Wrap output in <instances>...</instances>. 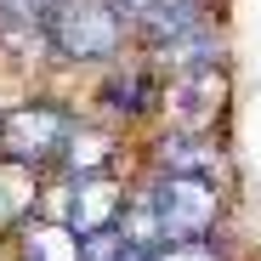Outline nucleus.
Returning a JSON list of instances; mask_svg holds the SVG:
<instances>
[{
	"mask_svg": "<svg viewBox=\"0 0 261 261\" xmlns=\"http://www.w3.org/2000/svg\"><path fill=\"white\" fill-rule=\"evenodd\" d=\"M40 46L46 63L68 68V74H97L108 63H119L130 46V23L108 6V0H51L40 17Z\"/></svg>",
	"mask_w": 261,
	"mask_h": 261,
	"instance_id": "1",
	"label": "nucleus"
},
{
	"mask_svg": "<svg viewBox=\"0 0 261 261\" xmlns=\"http://www.w3.org/2000/svg\"><path fill=\"white\" fill-rule=\"evenodd\" d=\"M130 188L148 199V210H153V222H159L165 244L222 233V227H227V210H233V188L210 182V176H170V170H142Z\"/></svg>",
	"mask_w": 261,
	"mask_h": 261,
	"instance_id": "2",
	"label": "nucleus"
},
{
	"mask_svg": "<svg viewBox=\"0 0 261 261\" xmlns=\"http://www.w3.org/2000/svg\"><path fill=\"white\" fill-rule=\"evenodd\" d=\"M74 125H80V108L63 97H17L12 108H0V159L46 176Z\"/></svg>",
	"mask_w": 261,
	"mask_h": 261,
	"instance_id": "3",
	"label": "nucleus"
},
{
	"mask_svg": "<svg viewBox=\"0 0 261 261\" xmlns=\"http://www.w3.org/2000/svg\"><path fill=\"white\" fill-rule=\"evenodd\" d=\"M159 97H165V74L142 51H125L119 63L97 68L91 114L114 130H137V125H159Z\"/></svg>",
	"mask_w": 261,
	"mask_h": 261,
	"instance_id": "4",
	"label": "nucleus"
},
{
	"mask_svg": "<svg viewBox=\"0 0 261 261\" xmlns=\"http://www.w3.org/2000/svg\"><path fill=\"white\" fill-rule=\"evenodd\" d=\"M142 170H170V176H210L233 188L239 182V165L222 130H176V125H159L153 137L142 142Z\"/></svg>",
	"mask_w": 261,
	"mask_h": 261,
	"instance_id": "5",
	"label": "nucleus"
},
{
	"mask_svg": "<svg viewBox=\"0 0 261 261\" xmlns=\"http://www.w3.org/2000/svg\"><path fill=\"white\" fill-rule=\"evenodd\" d=\"M227 114H233V68L165 74L159 125H176V130H227Z\"/></svg>",
	"mask_w": 261,
	"mask_h": 261,
	"instance_id": "6",
	"label": "nucleus"
},
{
	"mask_svg": "<svg viewBox=\"0 0 261 261\" xmlns=\"http://www.w3.org/2000/svg\"><path fill=\"white\" fill-rule=\"evenodd\" d=\"M204 23H227V0H148V6L130 17V46L153 51L176 34H193Z\"/></svg>",
	"mask_w": 261,
	"mask_h": 261,
	"instance_id": "7",
	"label": "nucleus"
},
{
	"mask_svg": "<svg viewBox=\"0 0 261 261\" xmlns=\"http://www.w3.org/2000/svg\"><path fill=\"white\" fill-rule=\"evenodd\" d=\"M119 159H125V130H114V125H102V119H85L80 114V125L68 130V142H63V153H57V176H114L119 170Z\"/></svg>",
	"mask_w": 261,
	"mask_h": 261,
	"instance_id": "8",
	"label": "nucleus"
},
{
	"mask_svg": "<svg viewBox=\"0 0 261 261\" xmlns=\"http://www.w3.org/2000/svg\"><path fill=\"white\" fill-rule=\"evenodd\" d=\"M159 74H188V68H233V40H227V23H204L193 34H176L165 46L142 51Z\"/></svg>",
	"mask_w": 261,
	"mask_h": 261,
	"instance_id": "9",
	"label": "nucleus"
},
{
	"mask_svg": "<svg viewBox=\"0 0 261 261\" xmlns=\"http://www.w3.org/2000/svg\"><path fill=\"white\" fill-rule=\"evenodd\" d=\"M0 250L12 261H80L74 233L63 222H51V216H23V222L0 239Z\"/></svg>",
	"mask_w": 261,
	"mask_h": 261,
	"instance_id": "10",
	"label": "nucleus"
},
{
	"mask_svg": "<svg viewBox=\"0 0 261 261\" xmlns=\"http://www.w3.org/2000/svg\"><path fill=\"white\" fill-rule=\"evenodd\" d=\"M108 6H114V12H119V17H125V23H130V17H137V12H142V6H148V0H108Z\"/></svg>",
	"mask_w": 261,
	"mask_h": 261,
	"instance_id": "11",
	"label": "nucleus"
},
{
	"mask_svg": "<svg viewBox=\"0 0 261 261\" xmlns=\"http://www.w3.org/2000/svg\"><path fill=\"white\" fill-rule=\"evenodd\" d=\"M29 6H34V12H40V17H46V6H51V0H29Z\"/></svg>",
	"mask_w": 261,
	"mask_h": 261,
	"instance_id": "12",
	"label": "nucleus"
}]
</instances>
